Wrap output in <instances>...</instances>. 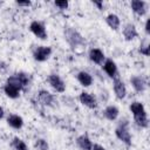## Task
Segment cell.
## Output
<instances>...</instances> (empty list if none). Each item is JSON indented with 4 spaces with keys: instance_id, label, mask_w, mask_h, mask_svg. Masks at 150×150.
<instances>
[{
    "instance_id": "cell-1",
    "label": "cell",
    "mask_w": 150,
    "mask_h": 150,
    "mask_svg": "<svg viewBox=\"0 0 150 150\" xmlns=\"http://www.w3.org/2000/svg\"><path fill=\"white\" fill-rule=\"evenodd\" d=\"M130 110L134 115L136 124L142 127V128H146L149 122H148V116H146L144 105L141 102H132L130 105Z\"/></svg>"
},
{
    "instance_id": "cell-2",
    "label": "cell",
    "mask_w": 150,
    "mask_h": 150,
    "mask_svg": "<svg viewBox=\"0 0 150 150\" xmlns=\"http://www.w3.org/2000/svg\"><path fill=\"white\" fill-rule=\"evenodd\" d=\"M50 54H52V48L50 47H46V46H40V47H38L35 50H34V59L36 60V61H40V62H42V61H46L49 56H50Z\"/></svg>"
},
{
    "instance_id": "cell-3",
    "label": "cell",
    "mask_w": 150,
    "mask_h": 150,
    "mask_svg": "<svg viewBox=\"0 0 150 150\" xmlns=\"http://www.w3.org/2000/svg\"><path fill=\"white\" fill-rule=\"evenodd\" d=\"M48 81H49V84H50L56 91H59V93H63V91H64L66 84H64V82L62 81V79H61L59 75L52 74V75L49 76Z\"/></svg>"
},
{
    "instance_id": "cell-4",
    "label": "cell",
    "mask_w": 150,
    "mask_h": 150,
    "mask_svg": "<svg viewBox=\"0 0 150 150\" xmlns=\"http://www.w3.org/2000/svg\"><path fill=\"white\" fill-rule=\"evenodd\" d=\"M30 30L33 32V34L35 36H38L39 39H46L47 38V33H46V29H45V26L41 23V22H38V21H33L30 23Z\"/></svg>"
},
{
    "instance_id": "cell-5",
    "label": "cell",
    "mask_w": 150,
    "mask_h": 150,
    "mask_svg": "<svg viewBox=\"0 0 150 150\" xmlns=\"http://www.w3.org/2000/svg\"><path fill=\"white\" fill-rule=\"evenodd\" d=\"M79 98H80V101H81L82 104H84L86 107H88L90 109H94V108L97 107V102H96L95 97L93 95H90L89 93H86V91L81 93Z\"/></svg>"
},
{
    "instance_id": "cell-6",
    "label": "cell",
    "mask_w": 150,
    "mask_h": 150,
    "mask_svg": "<svg viewBox=\"0 0 150 150\" xmlns=\"http://www.w3.org/2000/svg\"><path fill=\"white\" fill-rule=\"evenodd\" d=\"M115 134H116L117 138H118L120 141H122L123 143H125V144H128V145L131 144V136H130V134H129V131H128V129H127L125 127L121 125V127L116 128Z\"/></svg>"
},
{
    "instance_id": "cell-7",
    "label": "cell",
    "mask_w": 150,
    "mask_h": 150,
    "mask_svg": "<svg viewBox=\"0 0 150 150\" xmlns=\"http://www.w3.org/2000/svg\"><path fill=\"white\" fill-rule=\"evenodd\" d=\"M114 90H115V94H116V96L118 98H124L125 95H127L125 86L120 79H115L114 80Z\"/></svg>"
},
{
    "instance_id": "cell-8",
    "label": "cell",
    "mask_w": 150,
    "mask_h": 150,
    "mask_svg": "<svg viewBox=\"0 0 150 150\" xmlns=\"http://www.w3.org/2000/svg\"><path fill=\"white\" fill-rule=\"evenodd\" d=\"M131 8L136 14L144 15L146 12V4L142 0H134L131 1Z\"/></svg>"
},
{
    "instance_id": "cell-9",
    "label": "cell",
    "mask_w": 150,
    "mask_h": 150,
    "mask_svg": "<svg viewBox=\"0 0 150 150\" xmlns=\"http://www.w3.org/2000/svg\"><path fill=\"white\" fill-rule=\"evenodd\" d=\"M89 57H90V60H91L94 63L101 64V63L103 62V60H104V54H103L100 49L94 48V49H91V50L89 52Z\"/></svg>"
},
{
    "instance_id": "cell-10",
    "label": "cell",
    "mask_w": 150,
    "mask_h": 150,
    "mask_svg": "<svg viewBox=\"0 0 150 150\" xmlns=\"http://www.w3.org/2000/svg\"><path fill=\"white\" fill-rule=\"evenodd\" d=\"M103 69L110 77H115L117 74V68L112 60H105V62L103 64Z\"/></svg>"
},
{
    "instance_id": "cell-11",
    "label": "cell",
    "mask_w": 150,
    "mask_h": 150,
    "mask_svg": "<svg viewBox=\"0 0 150 150\" xmlns=\"http://www.w3.org/2000/svg\"><path fill=\"white\" fill-rule=\"evenodd\" d=\"M53 95L47 90H40L39 91V101L45 105H50L53 103Z\"/></svg>"
},
{
    "instance_id": "cell-12",
    "label": "cell",
    "mask_w": 150,
    "mask_h": 150,
    "mask_svg": "<svg viewBox=\"0 0 150 150\" xmlns=\"http://www.w3.org/2000/svg\"><path fill=\"white\" fill-rule=\"evenodd\" d=\"M77 80H79V82H80L82 86H84V87H89V86L93 83V77H91V75L88 74L87 71H80V73L77 74Z\"/></svg>"
},
{
    "instance_id": "cell-13",
    "label": "cell",
    "mask_w": 150,
    "mask_h": 150,
    "mask_svg": "<svg viewBox=\"0 0 150 150\" xmlns=\"http://www.w3.org/2000/svg\"><path fill=\"white\" fill-rule=\"evenodd\" d=\"M7 122L8 124L14 128V129H20L22 125H23V120L22 117H20L19 115H11L8 118H7Z\"/></svg>"
},
{
    "instance_id": "cell-14",
    "label": "cell",
    "mask_w": 150,
    "mask_h": 150,
    "mask_svg": "<svg viewBox=\"0 0 150 150\" xmlns=\"http://www.w3.org/2000/svg\"><path fill=\"white\" fill-rule=\"evenodd\" d=\"M123 34H124L125 40H128V41H130V40L135 39V38L137 36L136 27H135L134 25H131V23L127 25V26H125V28H124V30H123Z\"/></svg>"
},
{
    "instance_id": "cell-15",
    "label": "cell",
    "mask_w": 150,
    "mask_h": 150,
    "mask_svg": "<svg viewBox=\"0 0 150 150\" xmlns=\"http://www.w3.org/2000/svg\"><path fill=\"white\" fill-rule=\"evenodd\" d=\"M131 84H132V87L135 88L136 91H143L145 89V86H146L145 81L141 76H134V77H131Z\"/></svg>"
},
{
    "instance_id": "cell-16",
    "label": "cell",
    "mask_w": 150,
    "mask_h": 150,
    "mask_svg": "<svg viewBox=\"0 0 150 150\" xmlns=\"http://www.w3.org/2000/svg\"><path fill=\"white\" fill-rule=\"evenodd\" d=\"M77 145L82 150H91V148H93V144H91V142L87 135H81L77 138Z\"/></svg>"
},
{
    "instance_id": "cell-17",
    "label": "cell",
    "mask_w": 150,
    "mask_h": 150,
    "mask_svg": "<svg viewBox=\"0 0 150 150\" xmlns=\"http://www.w3.org/2000/svg\"><path fill=\"white\" fill-rule=\"evenodd\" d=\"M105 20H107V23H108V26L110 28H112L114 30L118 29V27H120V18L116 14H109Z\"/></svg>"
},
{
    "instance_id": "cell-18",
    "label": "cell",
    "mask_w": 150,
    "mask_h": 150,
    "mask_svg": "<svg viewBox=\"0 0 150 150\" xmlns=\"http://www.w3.org/2000/svg\"><path fill=\"white\" fill-rule=\"evenodd\" d=\"M104 116H105L109 121H114V120H116L117 116H118V109H117L116 107H114V105H109V107H107L105 110H104Z\"/></svg>"
},
{
    "instance_id": "cell-19",
    "label": "cell",
    "mask_w": 150,
    "mask_h": 150,
    "mask_svg": "<svg viewBox=\"0 0 150 150\" xmlns=\"http://www.w3.org/2000/svg\"><path fill=\"white\" fill-rule=\"evenodd\" d=\"M68 40H69V42H71L73 45H79V43H81L83 40H82V36L77 33V32H75V30H71V29H69V32H68Z\"/></svg>"
},
{
    "instance_id": "cell-20",
    "label": "cell",
    "mask_w": 150,
    "mask_h": 150,
    "mask_svg": "<svg viewBox=\"0 0 150 150\" xmlns=\"http://www.w3.org/2000/svg\"><path fill=\"white\" fill-rule=\"evenodd\" d=\"M4 90H5V94H6L8 97H11V98H16V97H19V93H20V90L16 89V88L13 87V86L6 84L5 88H4Z\"/></svg>"
},
{
    "instance_id": "cell-21",
    "label": "cell",
    "mask_w": 150,
    "mask_h": 150,
    "mask_svg": "<svg viewBox=\"0 0 150 150\" xmlns=\"http://www.w3.org/2000/svg\"><path fill=\"white\" fill-rule=\"evenodd\" d=\"M7 84H9V86H13V87H15L16 89H19V90H21L22 88H23V86H22V83H21V81L18 79V76L14 74V75H12V76H9L8 79H7Z\"/></svg>"
},
{
    "instance_id": "cell-22",
    "label": "cell",
    "mask_w": 150,
    "mask_h": 150,
    "mask_svg": "<svg viewBox=\"0 0 150 150\" xmlns=\"http://www.w3.org/2000/svg\"><path fill=\"white\" fill-rule=\"evenodd\" d=\"M12 145H13V148H14L15 150H28L26 143H25L22 139L18 138V137H14V138H13Z\"/></svg>"
},
{
    "instance_id": "cell-23",
    "label": "cell",
    "mask_w": 150,
    "mask_h": 150,
    "mask_svg": "<svg viewBox=\"0 0 150 150\" xmlns=\"http://www.w3.org/2000/svg\"><path fill=\"white\" fill-rule=\"evenodd\" d=\"M15 75H16V76H18V79L21 81V83H22V86H23V87H25V86H27V84L29 83V76H28L26 73H22V71H21V73H16Z\"/></svg>"
},
{
    "instance_id": "cell-24",
    "label": "cell",
    "mask_w": 150,
    "mask_h": 150,
    "mask_svg": "<svg viewBox=\"0 0 150 150\" xmlns=\"http://www.w3.org/2000/svg\"><path fill=\"white\" fill-rule=\"evenodd\" d=\"M35 146L39 149V150H48L49 149V145L48 143L45 141V139H38L35 142Z\"/></svg>"
},
{
    "instance_id": "cell-25",
    "label": "cell",
    "mask_w": 150,
    "mask_h": 150,
    "mask_svg": "<svg viewBox=\"0 0 150 150\" xmlns=\"http://www.w3.org/2000/svg\"><path fill=\"white\" fill-rule=\"evenodd\" d=\"M55 6L59 7L60 9H66L68 7V1L63 0V1H55Z\"/></svg>"
},
{
    "instance_id": "cell-26",
    "label": "cell",
    "mask_w": 150,
    "mask_h": 150,
    "mask_svg": "<svg viewBox=\"0 0 150 150\" xmlns=\"http://www.w3.org/2000/svg\"><path fill=\"white\" fill-rule=\"evenodd\" d=\"M139 52H141V54H144L145 56H148L149 55V47H141V49H139Z\"/></svg>"
},
{
    "instance_id": "cell-27",
    "label": "cell",
    "mask_w": 150,
    "mask_h": 150,
    "mask_svg": "<svg viewBox=\"0 0 150 150\" xmlns=\"http://www.w3.org/2000/svg\"><path fill=\"white\" fill-rule=\"evenodd\" d=\"M19 6H30V1H16Z\"/></svg>"
},
{
    "instance_id": "cell-28",
    "label": "cell",
    "mask_w": 150,
    "mask_h": 150,
    "mask_svg": "<svg viewBox=\"0 0 150 150\" xmlns=\"http://www.w3.org/2000/svg\"><path fill=\"white\" fill-rule=\"evenodd\" d=\"M93 4H94V5H96V6L98 7V9H103V2H101V1H96V0H94V1H93Z\"/></svg>"
},
{
    "instance_id": "cell-29",
    "label": "cell",
    "mask_w": 150,
    "mask_h": 150,
    "mask_svg": "<svg viewBox=\"0 0 150 150\" xmlns=\"http://www.w3.org/2000/svg\"><path fill=\"white\" fill-rule=\"evenodd\" d=\"M91 150H105L103 146H101V145H98V144H94L93 145V148H91Z\"/></svg>"
},
{
    "instance_id": "cell-30",
    "label": "cell",
    "mask_w": 150,
    "mask_h": 150,
    "mask_svg": "<svg viewBox=\"0 0 150 150\" xmlns=\"http://www.w3.org/2000/svg\"><path fill=\"white\" fill-rule=\"evenodd\" d=\"M149 27H150V20H148L146 23H145V32H146L148 34L150 33V28H149Z\"/></svg>"
},
{
    "instance_id": "cell-31",
    "label": "cell",
    "mask_w": 150,
    "mask_h": 150,
    "mask_svg": "<svg viewBox=\"0 0 150 150\" xmlns=\"http://www.w3.org/2000/svg\"><path fill=\"white\" fill-rule=\"evenodd\" d=\"M4 117V109L0 107V118H2Z\"/></svg>"
}]
</instances>
